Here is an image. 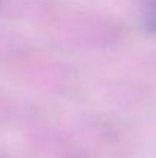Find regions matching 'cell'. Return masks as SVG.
Listing matches in <instances>:
<instances>
[{
  "mask_svg": "<svg viewBox=\"0 0 156 158\" xmlns=\"http://www.w3.org/2000/svg\"><path fill=\"white\" fill-rule=\"evenodd\" d=\"M146 26L150 32L156 34V0H147L146 6Z\"/></svg>",
  "mask_w": 156,
  "mask_h": 158,
  "instance_id": "obj_1",
  "label": "cell"
}]
</instances>
